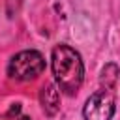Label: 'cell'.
I'll list each match as a JSON object with an SVG mask.
<instances>
[{
	"mask_svg": "<svg viewBox=\"0 0 120 120\" xmlns=\"http://www.w3.org/2000/svg\"><path fill=\"white\" fill-rule=\"evenodd\" d=\"M51 66L58 88L68 96L77 94L84 79V64L81 60V54L73 47L60 43L52 49Z\"/></svg>",
	"mask_w": 120,
	"mask_h": 120,
	"instance_id": "1",
	"label": "cell"
},
{
	"mask_svg": "<svg viewBox=\"0 0 120 120\" xmlns=\"http://www.w3.org/2000/svg\"><path fill=\"white\" fill-rule=\"evenodd\" d=\"M45 69V58L39 51H21L11 56L8 64V75L15 81H32Z\"/></svg>",
	"mask_w": 120,
	"mask_h": 120,
	"instance_id": "2",
	"label": "cell"
},
{
	"mask_svg": "<svg viewBox=\"0 0 120 120\" xmlns=\"http://www.w3.org/2000/svg\"><path fill=\"white\" fill-rule=\"evenodd\" d=\"M114 111H116L114 90L99 88L86 99L82 107V116L84 120H111Z\"/></svg>",
	"mask_w": 120,
	"mask_h": 120,
	"instance_id": "3",
	"label": "cell"
},
{
	"mask_svg": "<svg viewBox=\"0 0 120 120\" xmlns=\"http://www.w3.org/2000/svg\"><path fill=\"white\" fill-rule=\"evenodd\" d=\"M41 109L47 116H54L60 111V92L56 84H45L39 92Z\"/></svg>",
	"mask_w": 120,
	"mask_h": 120,
	"instance_id": "4",
	"label": "cell"
},
{
	"mask_svg": "<svg viewBox=\"0 0 120 120\" xmlns=\"http://www.w3.org/2000/svg\"><path fill=\"white\" fill-rule=\"evenodd\" d=\"M118 75H120L118 66H114V64H107V66L101 69V77H99L101 88L114 90V86H116V82H118Z\"/></svg>",
	"mask_w": 120,
	"mask_h": 120,
	"instance_id": "5",
	"label": "cell"
},
{
	"mask_svg": "<svg viewBox=\"0 0 120 120\" xmlns=\"http://www.w3.org/2000/svg\"><path fill=\"white\" fill-rule=\"evenodd\" d=\"M19 114H21V103H13L9 111L0 116V120H19Z\"/></svg>",
	"mask_w": 120,
	"mask_h": 120,
	"instance_id": "6",
	"label": "cell"
},
{
	"mask_svg": "<svg viewBox=\"0 0 120 120\" xmlns=\"http://www.w3.org/2000/svg\"><path fill=\"white\" fill-rule=\"evenodd\" d=\"M19 120H30V116H19Z\"/></svg>",
	"mask_w": 120,
	"mask_h": 120,
	"instance_id": "7",
	"label": "cell"
}]
</instances>
